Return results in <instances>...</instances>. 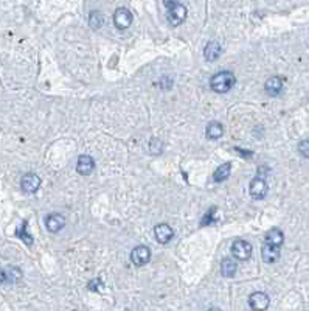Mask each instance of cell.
<instances>
[{
    "label": "cell",
    "instance_id": "6da1fadb",
    "mask_svg": "<svg viewBox=\"0 0 309 311\" xmlns=\"http://www.w3.org/2000/svg\"><path fill=\"white\" fill-rule=\"evenodd\" d=\"M235 81H236V78H235V75L232 73V72L224 70V72H219V73H216L215 76L211 78L210 86H211V89L215 92L225 93L235 86Z\"/></svg>",
    "mask_w": 309,
    "mask_h": 311
},
{
    "label": "cell",
    "instance_id": "7a4b0ae2",
    "mask_svg": "<svg viewBox=\"0 0 309 311\" xmlns=\"http://www.w3.org/2000/svg\"><path fill=\"white\" fill-rule=\"evenodd\" d=\"M232 254L236 260L245 261L252 257V244L245 240H236L232 244Z\"/></svg>",
    "mask_w": 309,
    "mask_h": 311
},
{
    "label": "cell",
    "instance_id": "3957f363",
    "mask_svg": "<svg viewBox=\"0 0 309 311\" xmlns=\"http://www.w3.org/2000/svg\"><path fill=\"white\" fill-rule=\"evenodd\" d=\"M149 260H151V249H149L148 246L140 244V246H137V248L132 249L131 261L136 266H145L146 263H149Z\"/></svg>",
    "mask_w": 309,
    "mask_h": 311
},
{
    "label": "cell",
    "instance_id": "277c9868",
    "mask_svg": "<svg viewBox=\"0 0 309 311\" xmlns=\"http://www.w3.org/2000/svg\"><path fill=\"white\" fill-rule=\"evenodd\" d=\"M166 19L171 23L172 27H179L182 22L187 19V8L184 5H174L172 8H168V14H166Z\"/></svg>",
    "mask_w": 309,
    "mask_h": 311
},
{
    "label": "cell",
    "instance_id": "5b68a950",
    "mask_svg": "<svg viewBox=\"0 0 309 311\" xmlns=\"http://www.w3.org/2000/svg\"><path fill=\"white\" fill-rule=\"evenodd\" d=\"M114 23L118 30H126L132 23V13L128 8H117L114 13Z\"/></svg>",
    "mask_w": 309,
    "mask_h": 311
},
{
    "label": "cell",
    "instance_id": "8992f818",
    "mask_svg": "<svg viewBox=\"0 0 309 311\" xmlns=\"http://www.w3.org/2000/svg\"><path fill=\"white\" fill-rule=\"evenodd\" d=\"M20 187L25 193H36L39 187H41V178L34 173L23 174V178L20 181Z\"/></svg>",
    "mask_w": 309,
    "mask_h": 311
},
{
    "label": "cell",
    "instance_id": "52a82bcc",
    "mask_svg": "<svg viewBox=\"0 0 309 311\" xmlns=\"http://www.w3.org/2000/svg\"><path fill=\"white\" fill-rule=\"evenodd\" d=\"M249 191H250V196L253 199H264L266 195H267V191H269L267 182L263 178H255L250 182Z\"/></svg>",
    "mask_w": 309,
    "mask_h": 311
},
{
    "label": "cell",
    "instance_id": "ba28073f",
    "mask_svg": "<svg viewBox=\"0 0 309 311\" xmlns=\"http://www.w3.org/2000/svg\"><path fill=\"white\" fill-rule=\"evenodd\" d=\"M249 304L253 310L257 311H263L269 307V304H271V299H269V296L266 293H261V291H257L250 294L249 297Z\"/></svg>",
    "mask_w": 309,
    "mask_h": 311
},
{
    "label": "cell",
    "instance_id": "9c48e42d",
    "mask_svg": "<svg viewBox=\"0 0 309 311\" xmlns=\"http://www.w3.org/2000/svg\"><path fill=\"white\" fill-rule=\"evenodd\" d=\"M95 170V161L93 157L89 154H83L78 157V162H76V171L79 174H83V176H89V174Z\"/></svg>",
    "mask_w": 309,
    "mask_h": 311
},
{
    "label": "cell",
    "instance_id": "30bf717a",
    "mask_svg": "<svg viewBox=\"0 0 309 311\" xmlns=\"http://www.w3.org/2000/svg\"><path fill=\"white\" fill-rule=\"evenodd\" d=\"M45 226H47V230H49V232L58 234L59 230L64 229V226H66V218L62 217V215H59V213H52L50 217H47Z\"/></svg>",
    "mask_w": 309,
    "mask_h": 311
},
{
    "label": "cell",
    "instance_id": "8fae6325",
    "mask_svg": "<svg viewBox=\"0 0 309 311\" xmlns=\"http://www.w3.org/2000/svg\"><path fill=\"white\" fill-rule=\"evenodd\" d=\"M261 257H263L264 263H267V265H274L280 258V246L264 243L263 251H261Z\"/></svg>",
    "mask_w": 309,
    "mask_h": 311
},
{
    "label": "cell",
    "instance_id": "7c38bea8",
    "mask_svg": "<svg viewBox=\"0 0 309 311\" xmlns=\"http://www.w3.org/2000/svg\"><path fill=\"white\" fill-rule=\"evenodd\" d=\"M154 234H155V238H157L158 243L166 244V243H170V241L172 240L174 230H172L168 224H165V222H162V224H157V226H155Z\"/></svg>",
    "mask_w": 309,
    "mask_h": 311
},
{
    "label": "cell",
    "instance_id": "4fadbf2b",
    "mask_svg": "<svg viewBox=\"0 0 309 311\" xmlns=\"http://www.w3.org/2000/svg\"><path fill=\"white\" fill-rule=\"evenodd\" d=\"M22 278V271L19 268H14V266H10V268H3L2 269V274H0V282L2 283H16L19 282Z\"/></svg>",
    "mask_w": 309,
    "mask_h": 311
},
{
    "label": "cell",
    "instance_id": "5bb4252c",
    "mask_svg": "<svg viewBox=\"0 0 309 311\" xmlns=\"http://www.w3.org/2000/svg\"><path fill=\"white\" fill-rule=\"evenodd\" d=\"M264 91L267 95H271V97H276V95H280L283 91V79L280 76H271L264 83Z\"/></svg>",
    "mask_w": 309,
    "mask_h": 311
},
{
    "label": "cell",
    "instance_id": "9a60e30c",
    "mask_svg": "<svg viewBox=\"0 0 309 311\" xmlns=\"http://www.w3.org/2000/svg\"><path fill=\"white\" fill-rule=\"evenodd\" d=\"M221 45L219 42L216 41H210L207 45H205V49H204V56L205 59H207L208 62H213V61H216L219 56H221Z\"/></svg>",
    "mask_w": 309,
    "mask_h": 311
},
{
    "label": "cell",
    "instance_id": "2e32d148",
    "mask_svg": "<svg viewBox=\"0 0 309 311\" xmlns=\"http://www.w3.org/2000/svg\"><path fill=\"white\" fill-rule=\"evenodd\" d=\"M224 134V126L218 123V122H211L207 125V129H205V135H207V139L210 140H218L223 137Z\"/></svg>",
    "mask_w": 309,
    "mask_h": 311
},
{
    "label": "cell",
    "instance_id": "e0dca14e",
    "mask_svg": "<svg viewBox=\"0 0 309 311\" xmlns=\"http://www.w3.org/2000/svg\"><path fill=\"white\" fill-rule=\"evenodd\" d=\"M284 241V234L281 232L280 229H271L264 237V243L274 244V246H281Z\"/></svg>",
    "mask_w": 309,
    "mask_h": 311
},
{
    "label": "cell",
    "instance_id": "ac0fdd59",
    "mask_svg": "<svg viewBox=\"0 0 309 311\" xmlns=\"http://www.w3.org/2000/svg\"><path fill=\"white\" fill-rule=\"evenodd\" d=\"M230 171H232V164H228V162L223 164L215 170V173H213V181H215V182L225 181L228 176H230Z\"/></svg>",
    "mask_w": 309,
    "mask_h": 311
},
{
    "label": "cell",
    "instance_id": "d6986e66",
    "mask_svg": "<svg viewBox=\"0 0 309 311\" xmlns=\"http://www.w3.org/2000/svg\"><path fill=\"white\" fill-rule=\"evenodd\" d=\"M236 263L232 258H224L223 263H221V273H223L224 277H233L236 274Z\"/></svg>",
    "mask_w": 309,
    "mask_h": 311
},
{
    "label": "cell",
    "instance_id": "ffe728a7",
    "mask_svg": "<svg viewBox=\"0 0 309 311\" xmlns=\"http://www.w3.org/2000/svg\"><path fill=\"white\" fill-rule=\"evenodd\" d=\"M89 25L93 30H100L103 25H104V18H103V14L100 11H92L89 14Z\"/></svg>",
    "mask_w": 309,
    "mask_h": 311
},
{
    "label": "cell",
    "instance_id": "44dd1931",
    "mask_svg": "<svg viewBox=\"0 0 309 311\" xmlns=\"http://www.w3.org/2000/svg\"><path fill=\"white\" fill-rule=\"evenodd\" d=\"M25 230H27V221L23 222V224L19 227V230H17V235L22 238V240H25V243H27V244H31V243H33V240H31V235H28V234L25 232Z\"/></svg>",
    "mask_w": 309,
    "mask_h": 311
},
{
    "label": "cell",
    "instance_id": "7402d4cb",
    "mask_svg": "<svg viewBox=\"0 0 309 311\" xmlns=\"http://www.w3.org/2000/svg\"><path fill=\"white\" fill-rule=\"evenodd\" d=\"M298 151H300V154H302L303 157L309 159V140H303V142H300V145H298Z\"/></svg>",
    "mask_w": 309,
    "mask_h": 311
},
{
    "label": "cell",
    "instance_id": "603a6c76",
    "mask_svg": "<svg viewBox=\"0 0 309 311\" xmlns=\"http://www.w3.org/2000/svg\"><path fill=\"white\" fill-rule=\"evenodd\" d=\"M98 286H101V282L98 280V278H95V280H92V282L89 283V290L97 291V290H98Z\"/></svg>",
    "mask_w": 309,
    "mask_h": 311
},
{
    "label": "cell",
    "instance_id": "cb8c5ba5",
    "mask_svg": "<svg viewBox=\"0 0 309 311\" xmlns=\"http://www.w3.org/2000/svg\"><path fill=\"white\" fill-rule=\"evenodd\" d=\"M179 3V0H163V5L166 8H172L174 5H177Z\"/></svg>",
    "mask_w": 309,
    "mask_h": 311
}]
</instances>
